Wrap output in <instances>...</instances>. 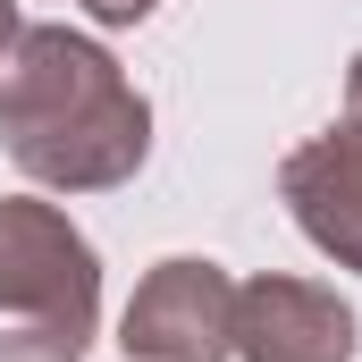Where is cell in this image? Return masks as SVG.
<instances>
[{"label": "cell", "mask_w": 362, "mask_h": 362, "mask_svg": "<svg viewBox=\"0 0 362 362\" xmlns=\"http://www.w3.org/2000/svg\"><path fill=\"white\" fill-rule=\"evenodd\" d=\"M354 303L312 278H245L236 286V362H354Z\"/></svg>", "instance_id": "obj_4"}, {"label": "cell", "mask_w": 362, "mask_h": 362, "mask_svg": "<svg viewBox=\"0 0 362 362\" xmlns=\"http://www.w3.org/2000/svg\"><path fill=\"white\" fill-rule=\"evenodd\" d=\"M85 17H93V25H144L152 0H85Z\"/></svg>", "instance_id": "obj_6"}, {"label": "cell", "mask_w": 362, "mask_h": 362, "mask_svg": "<svg viewBox=\"0 0 362 362\" xmlns=\"http://www.w3.org/2000/svg\"><path fill=\"white\" fill-rule=\"evenodd\" d=\"M337 127L362 144V59H354V76H346V118H337Z\"/></svg>", "instance_id": "obj_7"}, {"label": "cell", "mask_w": 362, "mask_h": 362, "mask_svg": "<svg viewBox=\"0 0 362 362\" xmlns=\"http://www.w3.org/2000/svg\"><path fill=\"white\" fill-rule=\"evenodd\" d=\"M101 329V262L59 202H0V362H76Z\"/></svg>", "instance_id": "obj_2"}, {"label": "cell", "mask_w": 362, "mask_h": 362, "mask_svg": "<svg viewBox=\"0 0 362 362\" xmlns=\"http://www.w3.org/2000/svg\"><path fill=\"white\" fill-rule=\"evenodd\" d=\"M118 354L127 362H228L236 354V278L219 262H194V253L160 262L118 320Z\"/></svg>", "instance_id": "obj_3"}, {"label": "cell", "mask_w": 362, "mask_h": 362, "mask_svg": "<svg viewBox=\"0 0 362 362\" xmlns=\"http://www.w3.org/2000/svg\"><path fill=\"white\" fill-rule=\"evenodd\" d=\"M0 135L34 185L101 194V185H127L144 169L152 101L118 76V59L93 34L25 25L8 68H0Z\"/></svg>", "instance_id": "obj_1"}, {"label": "cell", "mask_w": 362, "mask_h": 362, "mask_svg": "<svg viewBox=\"0 0 362 362\" xmlns=\"http://www.w3.org/2000/svg\"><path fill=\"white\" fill-rule=\"evenodd\" d=\"M17 34H25V17H17V0H0V68H8V51H17Z\"/></svg>", "instance_id": "obj_8"}, {"label": "cell", "mask_w": 362, "mask_h": 362, "mask_svg": "<svg viewBox=\"0 0 362 362\" xmlns=\"http://www.w3.org/2000/svg\"><path fill=\"white\" fill-rule=\"evenodd\" d=\"M278 194H286L295 228H303L337 270H362V144L346 127L312 135V144L278 169Z\"/></svg>", "instance_id": "obj_5"}]
</instances>
